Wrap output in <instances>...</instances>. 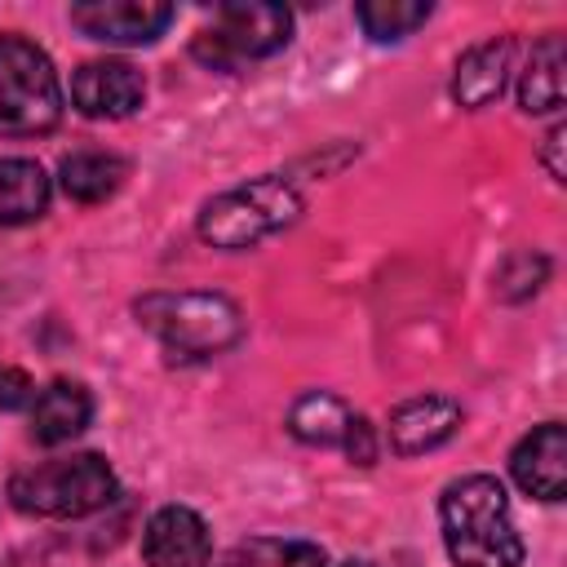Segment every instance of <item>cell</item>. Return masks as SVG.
I'll return each instance as SVG.
<instances>
[{
	"label": "cell",
	"mask_w": 567,
	"mask_h": 567,
	"mask_svg": "<svg viewBox=\"0 0 567 567\" xmlns=\"http://www.w3.org/2000/svg\"><path fill=\"white\" fill-rule=\"evenodd\" d=\"M443 545L456 567H518L523 536L509 514V496L492 474H470L443 487L439 501Z\"/></svg>",
	"instance_id": "obj_1"
},
{
	"label": "cell",
	"mask_w": 567,
	"mask_h": 567,
	"mask_svg": "<svg viewBox=\"0 0 567 567\" xmlns=\"http://www.w3.org/2000/svg\"><path fill=\"white\" fill-rule=\"evenodd\" d=\"M137 323L173 363L213 359L244 337V315L221 292H151L137 301Z\"/></svg>",
	"instance_id": "obj_2"
},
{
	"label": "cell",
	"mask_w": 567,
	"mask_h": 567,
	"mask_svg": "<svg viewBox=\"0 0 567 567\" xmlns=\"http://www.w3.org/2000/svg\"><path fill=\"white\" fill-rule=\"evenodd\" d=\"M301 217V195L284 177H252L235 190H221L199 213V239L226 252L252 248Z\"/></svg>",
	"instance_id": "obj_3"
},
{
	"label": "cell",
	"mask_w": 567,
	"mask_h": 567,
	"mask_svg": "<svg viewBox=\"0 0 567 567\" xmlns=\"http://www.w3.org/2000/svg\"><path fill=\"white\" fill-rule=\"evenodd\" d=\"M115 496V474L97 452L40 461L9 478V501L40 518H84Z\"/></svg>",
	"instance_id": "obj_4"
},
{
	"label": "cell",
	"mask_w": 567,
	"mask_h": 567,
	"mask_svg": "<svg viewBox=\"0 0 567 567\" xmlns=\"http://www.w3.org/2000/svg\"><path fill=\"white\" fill-rule=\"evenodd\" d=\"M62 120V84L44 49L22 35H0V133L35 137Z\"/></svg>",
	"instance_id": "obj_5"
},
{
	"label": "cell",
	"mask_w": 567,
	"mask_h": 567,
	"mask_svg": "<svg viewBox=\"0 0 567 567\" xmlns=\"http://www.w3.org/2000/svg\"><path fill=\"white\" fill-rule=\"evenodd\" d=\"M292 35V13L284 4H221L213 27L195 35V58L213 71H235L248 58L284 49Z\"/></svg>",
	"instance_id": "obj_6"
},
{
	"label": "cell",
	"mask_w": 567,
	"mask_h": 567,
	"mask_svg": "<svg viewBox=\"0 0 567 567\" xmlns=\"http://www.w3.org/2000/svg\"><path fill=\"white\" fill-rule=\"evenodd\" d=\"M173 22V4L159 0H84L71 4V27L102 44H151Z\"/></svg>",
	"instance_id": "obj_7"
},
{
	"label": "cell",
	"mask_w": 567,
	"mask_h": 567,
	"mask_svg": "<svg viewBox=\"0 0 567 567\" xmlns=\"http://www.w3.org/2000/svg\"><path fill=\"white\" fill-rule=\"evenodd\" d=\"M142 97H146L142 71L133 62H120V58L84 62L71 75V102L89 120H124L142 106Z\"/></svg>",
	"instance_id": "obj_8"
},
{
	"label": "cell",
	"mask_w": 567,
	"mask_h": 567,
	"mask_svg": "<svg viewBox=\"0 0 567 567\" xmlns=\"http://www.w3.org/2000/svg\"><path fill=\"white\" fill-rule=\"evenodd\" d=\"M142 558L146 567H208L213 540H208L204 518L186 505L155 509L142 532Z\"/></svg>",
	"instance_id": "obj_9"
},
{
	"label": "cell",
	"mask_w": 567,
	"mask_h": 567,
	"mask_svg": "<svg viewBox=\"0 0 567 567\" xmlns=\"http://www.w3.org/2000/svg\"><path fill=\"white\" fill-rule=\"evenodd\" d=\"M514 483L536 501H563L567 492V430L558 421L536 425L509 456Z\"/></svg>",
	"instance_id": "obj_10"
},
{
	"label": "cell",
	"mask_w": 567,
	"mask_h": 567,
	"mask_svg": "<svg viewBox=\"0 0 567 567\" xmlns=\"http://www.w3.org/2000/svg\"><path fill=\"white\" fill-rule=\"evenodd\" d=\"M461 425V403L443 399V394H421L408 399L390 412V447L399 456H421L439 443H447Z\"/></svg>",
	"instance_id": "obj_11"
},
{
	"label": "cell",
	"mask_w": 567,
	"mask_h": 567,
	"mask_svg": "<svg viewBox=\"0 0 567 567\" xmlns=\"http://www.w3.org/2000/svg\"><path fill=\"white\" fill-rule=\"evenodd\" d=\"M509 66H514V44H509L505 35L474 44V49L456 62L452 97H456L465 111H483L487 102L501 97V89H505V80H509Z\"/></svg>",
	"instance_id": "obj_12"
},
{
	"label": "cell",
	"mask_w": 567,
	"mask_h": 567,
	"mask_svg": "<svg viewBox=\"0 0 567 567\" xmlns=\"http://www.w3.org/2000/svg\"><path fill=\"white\" fill-rule=\"evenodd\" d=\"M93 416V399L80 381H53L31 399V439L35 443H66L75 439Z\"/></svg>",
	"instance_id": "obj_13"
},
{
	"label": "cell",
	"mask_w": 567,
	"mask_h": 567,
	"mask_svg": "<svg viewBox=\"0 0 567 567\" xmlns=\"http://www.w3.org/2000/svg\"><path fill=\"white\" fill-rule=\"evenodd\" d=\"M563 66H567V53H563V40L558 35H540L532 44V58L518 75V106L527 115H549L563 106Z\"/></svg>",
	"instance_id": "obj_14"
},
{
	"label": "cell",
	"mask_w": 567,
	"mask_h": 567,
	"mask_svg": "<svg viewBox=\"0 0 567 567\" xmlns=\"http://www.w3.org/2000/svg\"><path fill=\"white\" fill-rule=\"evenodd\" d=\"M354 408L328 390H315V394H301L288 412V430L301 439V443H315V447H341L350 425H354Z\"/></svg>",
	"instance_id": "obj_15"
},
{
	"label": "cell",
	"mask_w": 567,
	"mask_h": 567,
	"mask_svg": "<svg viewBox=\"0 0 567 567\" xmlns=\"http://www.w3.org/2000/svg\"><path fill=\"white\" fill-rule=\"evenodd\" d=\"M58 177L75 204H102L124 186L128 164L120 155H106V151H75L58 164Z\"/></svg>",
	"instance_id": "obj_16"
},
{
	"label": "cell",
	"mask_w": 567,
	"mask_h": 567,
	"mask_svg": "<svg viewBox=\"0 0 567 567\" xmlns=\"http://www.w3.org/2000/svg\"><path fill=\"white\" fill-rule=\"evenodd\" d=\"M49 208V177L35 159H0V226L35 221Z\"/></svg>",
	"instance_id": "obj_17"
},
{
	"label": "cell",
	"mask_w": 567,
	"mask_h": 567,
	"mask_svg": "<svg viewBox=\"0 0 567 567\" xmlns=\"http://www.w3.org/2000/svg\"><path fill=\"white\" fill-rule=\"evenodd\" d=\"M430 18L425 0H363L359 4V27L372 40H403Z\"/></svg>",
	"instance_id": "obj_18"
},
{
	"label": "cell",
	"mask_w": 567,
	"mask_h": 567,
	"mask_svg": "<svg viewBox=\"0 0 567 567\" xmlns=\"http://www.w3.org/2000/svg\"><path fill=\"white\" fill-rule=\"evenodd\" d=\"M545 275H549V261H545L540 252H514V257H505V266L496 270V292H501L505 301H523V297H532V292L545 284Z\"/></svg>",
	"instance_id": "obj_19"
},
{
	"label": "cell",
	"mask_w": 567,
	"mask_h": 567,
	"mask_svg": "<svg viewBox=\"0 0 567 567\" xmlns=\"http://www.w3.org/2000/svg\"><path fill=\"white\" fill-rule=\"evenodd\" d=\"M341 452L350 456V465H372V461H377V434H372V425H368L363 416H354V425H350Z\"/></svg>",
	"instance_id": "obj_20"
},
{
	"label": "cell",
	"mask_w": 567,
	"mask_h": 567,
	"mask_svg": "<svg viewBox=\"0 0 567 567\" xmlns=\"http://www.w3.org/2000/svg\"><path fill=\"white\" fill-rule=\"evenodd\" d=\"M270 549H275L279 567H323V549L310 545V540H284V545H270Z\"/></svg>",
	"instance_id": "obj_21"
},
{
	"label": "cell",
	"mask_w": 567,
	"mask_h": 567,
	"mask_svg": "<svg viewBox=\"0 0 567 567\" xmlns=\"http://www.w3.org/2000/svg\"><path fill=\"white\" fill-rule=\"evenodd\" d=\"M35 399V385L18 368H0V408H22Z\"/></svg>",
	"instance_id": "obj_22"
},
{
	"label": "cell",
	"mask_w": 567,
	"mask_h": 567,
	"mask_svg": "<svg viewBox=\"0 0 567 567\" xmlns=\"http://www.w3.org/2000/svg\"><path fill=\"white\" fill-rule=\"evenodd\" d=\"M563 146H567V124H554V128L545 133V142H540V159H545V168H549V177H554V182H563V177H567Z\"/></svg>",
	"instance_id": "obj_23"
},
{
	"label": "cell",
	"mask_w": 567,
	"mask_h": 567,
	"mask_svg": "<svg viewBox=\"0 0 567 567\" xmlns=\"http://www.w3.org/2000/svg\"><path fill=\"white\" fill-rule=\"evenodd\" d=\"M341 567H372V563H341Z\"/></svg>",
	"instance_id": "obj_24"
},
{
	"label": "cell",
	"mask_w": 567,
	"mask_h": 567,
	"mask_svg": "<svg viewBox=\"0 0 567 567\" xmlns=\"http://www.w3.org/2000/svg\"><path fill=\"white\" fill-rule=\"evenodd\" d=\"M221 567H244V563H235V558H230V563H221Z\"/></svg>",
	"instance_id": "obj_25"
}]
</instances>
